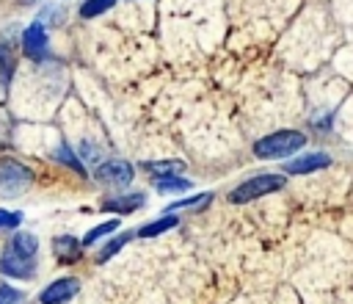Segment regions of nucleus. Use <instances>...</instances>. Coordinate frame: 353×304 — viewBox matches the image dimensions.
Segmentation results:
<instances>
[{
    "instance_id": "f257e3e1",
    "label": "nucleus",
    "mask_w": 353,
    "mask_h": 304,
    "mask_svg": "<svg viewBox=\"0 0 353 304\" xmlns=\"http://www.w3.org/2000/svg\"><path fill=\"white\" fill-rule=\"evenodd\" d=\"M306 144V135L298 133V130H276L265 138H259L254 144V155L256 158H265V160H281V158H290L292 152L303 149Z\"/></svg>"
},
{
    "instance_id": "f03ea898",
    "label": "nucleus",
    "mask_w": 353,
    "mask_h": 304,
    "mask_svg": "<svg viewBox=\"0 0 353 304\" xmlns=\"http://www.w3.org/2000/svg\"><path fill=\"white\" fill-rule=\"evenodd\" d=\"M287 185V177L284 174H273V171H265V174H256V177H248L245 182H240L237 188H232L229 193V202L240 205V202H254L265 193H276Z\"/></svg>"
},
{
    "instance_id": "7ed1b4c3",
    "label": "nucleus",
    "mask_w": 353,
    "mask_h": 304,
    "mask_svg": "<svg viewBox=\"0 0 353 304\" xmlns=\"http://www.w3.org/2000/svg\"><path fill=\"white\" fill-rule=\"evenodd\" d=\"M30 182H33V171L28 166H22L14 158L0 160V196H19L30 188Z\"/></svg>"
},
{
    "instance_id": "20e7f679",
    "label": "nucleus",
    "mask_w": 353,
    "mask_h": 304,
    "mask_svg": "<svg viewBox=\"0 0 353 304\" xmlns=\"http://www.w3.org/2000/svg\"><path fill=\"white\" fill-rule=\"evenodd\" d=\"M132 166L127 163V160H105V163H99L97 166V171H94V177L99 180V182H105V185H113V188H124V185H130L132 182Z\"/></svg>"
},
{
    "instance_id": "39448f33",
    "label": "nucleus",
    "mask_w": 353,
    "mask_h": 304,
    "mask_svg": "<svg viewBox=\"0 0 353 304\" xmlns=\"http://www.w3.org/2000/svg\"><path fill=\"white\" fill-rule=\"evenodd\" d=\"M0 271L6 276H14V279H28V276H33L36 265H33V257H25V254H19L17 249L8 246L0 257Z\"/></svg>"
},
{
    "instance_id": "423d86ee",
    "label": "nucleus",
    "mask_w": 353,
    "mask_h": 304,
    "mask_svg": "<svg viewBox=\"0 0 353 304\" xmlns=\"http://www.w3.org/2000/svg\"><path fill=\"white\" fill-rule=\"evenodd\" d=\"M22 50L33 61L47 58V33H44V25L41 22H33V25L25 28V33H22Z\"/></svg>"
},
{
    "instance_id": "0eeeda50",
    "label": "nucleus",
    "mask_w": 353,
    "mask_h": 304,
    "mask_svg": "<svg viewBox=\"0 0 353 304\" xmlns=\"http://www.w3.org/2000/svg\"><path fill=\"white\" fill-rule=\"evenodd\" d=\"M77 287H80V282H77L74 276L55 279V282H50V285L41 290L39 301H41V304H63V301H69V298L77 293Z\"/></svg>"
},
{
    "instance_id": "6e6552de",
    "label": "nucleus",
    "mask_w": 353,
    "mask_h": 304,
    "mask_svg": "<svg viewBox=\"0 0 353 304\" xmlns=\"http://www.w3.org/2000/svg\"><path fill=\"white\" fill-rule=\"evenodd\" d=\"M325 166H331V155H325V152H306V155L290 160L284 171H290V174H309V171H320Z\"/></svg>"
},
{
    "instance_id": "1a4fd4ad",
    "label": "nucleus",
    "mask_w": 353,
    "mask_h": 304,
    "mask_svg": "<svg viewBox=\"0 0 353 304\" xmlns=\"http://www.w3.org/2000/svg\"><path fill=\"white\" fill-rule=\"evenodd\" d=\"M141 205H143V193H121V196H110L102 202V207L110 213H132Z\"/></svg>"
},
{
    "instance_id": "9d476101",
    "label": "nucleus",
    "mask_w": 353,
    "mask_h": 304,
    "mask_svg": "<svg viewBox=\"0 0 353 304\" xmlns=\"http://www.w3.org/2000/svg\"><path fill=\"white\" fill-rule=\"evenodd\" d=\"M52 251H55V257L61 263H74L80 257V243L72 235H61V238L52 240Z\"/></svg>"
},
{
    "instance_id": "9b49d317",
    "label": "nucleus",
    "mask_w": 353,
    "mask_h": 304,
    "mask_svg": "<svg viewBox=\"0 0 353 304\" xmlns=\"http://www.w3.org/2000/svg\"><path fill=\"white\" fill-rule=\"evenodd\" d=\"M143 169L152 171V180L176 177L179 171H185V160H176V158H171V160H149V163H143Z\"/></svg>"
},
{
    "instance_id": "f8f14e48",
    "label": "nucleus",
    "mask_w": 353,
    "mask_h": 304,
    "mask_svg": "<svg viewBox=\"0 0 353 304\" xmlns=\"http://www.w3.org/2000/svg\"><path fill=\"white\" fill-rule=\"evenodd\" d=\"M171 227H176V216H163V218H154V221L143 224L138 229V238H154V235H160V232H165Z\"/></svg>"
},
{
    "instance_id": "ddd939ff",
    "label": "nucleus",
    "mask_w": 353,
    "mask_h": 304,
    "mask_svg": "<svg viewBox=\"0 0 353 304\" xmlns=\"http://www.w3.org/2000/svg\"><path fill=\"white\" fill-rule=\"evenodd\" d=\"M11 249H17L19 254L25 257H36V249H39V240L30 235V232H17L11 238Z\"/></svg>"
},
{
    "instance_id": "4468645a",
    "label": "nucleus",
    "mask_w": 353,
    "mask_h": 304,
    "mask_svg": "<svg viewBox=\"0 0 353 304\" xmlns=\"http://www.w3.org/2000/svg\"><path fill=\"white\" fill-rule=\"evenodd\" d=\"M154 188L157 191H163V193H176V191H188L190 188V180H185V177H157L154 180Z\"/></svg>"
},
{
    "instance_id": "2eb2a0df",
    "label": "nucleus",
    "mask_w": 353,
    "mask_h": 304,
    "mask_svg": "<svg viewBox=\"0 0 353 304\" xmlns=\"http://www.w3.org/2000/svg\"><path fill=\"white\" fill-rule=\"evenodd\" d=\"M116 229H119V218H110V221H105V224L88 229L85 238H83V246H94L99 238H105V235H110V232H116Z\"/></svg>"
},
{
    "instance_id": "dca6fc26",
    "label": "nucleus",
    "mask_w": 353,
    "mask_h": 304,
    "mask_svg": "<svg viewBox=\"0 0 353 304\" xmlns=\"http://www.w3.org/2000/svg\"><path fill=\"white\" fill-rule=\"evenodd\" d=\"M210 199H212V193H196V196H188V199H176L165 207V213L185 210V207H204V205H210Z\"/></svg>"
},
{
    "instance_id": "f3484780",
    "label": "nucleus",
    "mask_w": 353,
    "mask_h": 304,
    "mask_svg": "<svg viewBox=\"0 0 353 304\" xmlns=\"http://www.w3.org/2000/svg\"><path fill=\"white\" fill-rule=\"evenodd\" d=\"M130 238H132V232H124V235H119V238L108 240V243L99 249V254H97V263H105V260H110V257H113V254H116V251H119V249H121V246H124Z\"/></svg>"
},
{
    "instance_id": "a211bd4d",
    "label": "nucleus",
    "mask_w": 353,
    "mask_h": 304,
    "mask_svg": "<svg viewBox=\"0 0 353 304\" xmlns=\"http://www.w3.org/2000/svg\"><path fill=\"white\" fill-rule=\"evenodd\" d=\"M113 3H116V0H85V3L80 6V17H85V19L99 17V14H105L108 8H113Z\"/></svg>"
},
{
    "instance_id": "6ab92c4d",
    "label": "nucleus",
    "mask_w": 353,
    "mask_h": 304,
    "mask_svg": "<svg viewBox=\"0 0 353 304\" xmlns=\"http://www.w3.org/2000/svg\"><path fill=\"white\" fill-rule=\"evenodd\" d=\"M55 160H61V163H66V166H72L74 171H83V163L74 158V152L69 149V146H58L55 149Z\"/></svg>"
},
{
    "instance_id": "aec40b11",
    "label": "nucleus",
    "mask_w": 353,
    "mask_h": 304,
    "mask_svg": "<svg viewBox=\"0 0 353 304\" xmlns=\"http://www.w3.org/2000/svg\"><path fill=\"white\" fill-rule=\"evenodd\" d=\"M22 213H11V210H0V229H14L19 227Z\"/></svg>"
},
{
    "instance_id": "412c9836",
    "label": "nucleus",
    "mask_w": 353,
    "mask_h": 304,
    "mask_svg": "<svg viewBox=\"0 0 353 304\" xmlns=\"http://www.w3.org/2000/svg\"><path fill=\"white\" fill-rule=\"evenodd\" d=\"M22 301V293L14 290L11 285H0V304H19Z\"/></svg>"
}]
</instances>
